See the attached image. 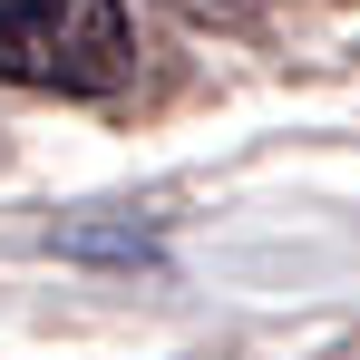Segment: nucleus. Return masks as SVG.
Here are the masks:
<instances>
[{
    "instance_id": "1",
    "label": "nucleus",
    "mask_w": 360,
    "mask_h": 360,
    "mask_svg": "<svg viewBox=\"0 0 360 360\" xmlns=\"http://www.w3.org/2000/svg\"><path fill=\"white\" fill-rule=\"evenodd\" d=\"M0 78L39 98H108L136 78L127 0H0Z\"/></svg>"
}]
</instances>
